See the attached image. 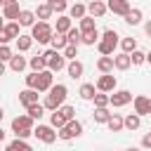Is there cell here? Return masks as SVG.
Instances as JSON below:
<instances>
[{
	"label": "cell",
	"mask_w": 151,
	"mask_h": 151,
	"mask_svg": "<svg viewBox=\"0 0 151 151\" xmlns=\"http://www.w3.org/2000/svg\"><path fill=\"white\" fill-rule=\"evenodd\" d=\"M14 54H12V50L7 47V45H0V61H9Z\"/></svg>",
	"instance_id": "43"
},
{
	"label": "cell",
	"mask_w": 151,
	"mask_h": 151,
	"mask_svg": "<svg viewBox=\"0 0 151 151\" xmlns=\"http://www.w3.org/2000/svg\"><path fill=\"white\" fill-rule=\"evenodd\" d=\"M45 59H47V68L50 71H61L66 66V57L59 54V50H47L45 52Z\"/></svg>",
	"instance_id": "4"
},
{
	"label": "cell",
	"mask_w": 151,
	"mask_h": 151,
	"mask_svg": "<svg viewBox=\"0 0 151 151\" xmlns=\"http://www.w3.org/2000/svg\"><path fill=\"white\" fill-rule=\"evenodd\" d=\"M2 139H5V132H2V127H0V142H2Z\"/></svg>",
	"instance_id": "51"
},
{
	"label": "cell",
	"mask_w": 151,
	"mask_h": 151,
	"mask_svg": "<svg viewBox=\"0 0 151 151\" xmlns=\"http://www.w3.org/2000/svg\"><path fill=\"white\" fill-rule=\"evenodd\" d=\"M97 68H99L101 73H109V71H113V57H101V59L97 61Z\"/></svg>",
	"instance_id": "22"
},
{
	"label": "cell",
	"mask_w": 151,
	"mask_h": 151,
	"mask_svg": "<svg viewBox=\"0 0 151 151\" xmlns=\"http://www.w3.org/2000/svg\"><path fill=\"white\" fill-rule=\"evenodd\" d=\"M130 101H132V92H127V90H118L111 94V106H125Z\"/></svg>",
	"instance_id": "10"
},
{
	"label": "cell",
	"mask_w": 151,
	"mask_h": 151,
	"mask_svg": "<svg viewBox=\"0 0 151 151\" xmlns=\"http://www.w3.org/2000/svg\"><path fill=\"white\" fill-rule=\"evenodd\" d=\"M109 118H111V113L106 111V106L94 111V123H109Z\"/></svg>",
	"instance_id": "36"
},
{
	"label": "cell",
	"mask_w": 151,
	"mask_h": 151,
	"mask_svg": "<svg viewBox=\"0 0 151 151\" xmlns=\"http://www.w3.org/2000/svg\"><path fill=\"white\" fill-rule=\"evenodd\" d=\"M66 85H61V83H57V85H52L50 87V94L45 97V109H50V111H57L59 106H64V99H66Z\"/></svg>",
	"instance_id": "1"
},
{
	"label": "cell",
	"mask_w": 151,
	"mask_h": 151,
	"mask_svg": "<svg viewBox=\"0 0 151 151\" xmlns=\"http://www.w3.org/2000/svg\"><path fill=\"white\" fill-rule=\"evenodd\" d=\"M130 59H132V64H142V61H146V54L139 52V50H134V52L130 54Z\"/></svg>",
	"instance_id": "45"
},
{
	"label": "cell",
	"mask_w": 151,
	"mask_h": 151,
	"mask_svg": "<svg viewBox=\"0 0 151 151\" xmlns=\"http://www.w3.org/2000/svg\"><path fill=\"white\" fill-rule=\"evenodd\" d=\"M19 24H21V26H33V24H35V12L21 9V14H19Z\"/></svg>",
	"instance_id": "18"
},
{
	"label": "cell",
	"mask_w": 151,
	"mask_h": 151,
	"mask_svg": "<svg viewBox=\"0 0 151 151\" xmlns=\"http://www.w3.org/2000/svg\"><path fill=\"white\" fill-rule=\"evenodd\" d=\"M97 40H99L97 28H92V31H85V33H83V42H85V45H94Z\"/></svg>",
	"instance_id": "32"
},
{
	"label": "cell",
	"mask_w": 151,
	"mask_h": 151,
	"mask_svg": "<svg viewBox=\"0 0 151 151\" xmlns=\"http://www.w3.org/2000/svg\"><path fill=\"white\" fill-rule=\"evenodd\" d=\"M144 28H146V33H149V35H151V21H149V24H146V26H144Z\"/></svg>",
	"instance_id": "50"
},
{
	"label": "cell",
	"mask_w": 151,
	"mask_h": 151,
	"mask_svg": "<svg viewBox=\"0 0 151 151\" xmlns=\"http://www.w3.org/2000/svg\"><path fill=\"white\" fill-rule=\"evenodd\" d=\"M127 151H137V149H134V146H132V149H127Z\"/></svg>",
	"instance_id": "56"
},
{
	"label": "cell",
	"mask_w": 151,
	"mask_h": 151,
	"mask_svg": "<svg viewBox=\"0 0 151 151\" xmlns=\"http://www.w3.org/2000/svg\"><path fill=\"white\" fill-rule=\"evenodd\" d=\"M9 66H12V71H17V73H19V71H24V68H26V59H24V57H19V54H14V57L9 59Z\"/></svg>",
	"instance_id": "26"
},
{
	"label": "cell",
	"mask_w": 151,
	"mask_h": 151,
	"mask_svg": "<svg viewBox=\"0 0 151 151\" xmlns=\"http://www.w3.org/2000/svg\"><path fill=\"white\" fill-rule=\"evenodd\" d=\"M7 151H12V149H9V146H7Z\"/></svg>",
	"instance_id": "58"
},
{
	"label": "cell",
	"mask_w": 151,
	"mask_h": 151,
	"mask_svg": "<svg viewBox=\"0 0 151 151\" xmlns=\"http://www.w3.org/2000/svg\"><path fill=\"white\" fill-rule=\"evenodd\" d=\"M21 14V7H19V0H9L2 5V17L5 19H19Z\"/></svg>",
	"instance_id": "8"
},
{
	"label": "cell",
	"mask_w": 151,
	"mask_h": 151,
	"mask_svg": "<svg viewBox=\"0 0 151 151\" xmlns=\"http://www.w3.org/2000/svg\"><path fill=\"white\" fill-rule=\"evenodd\" d=\"M142 146H146V149H151V130L144 134V139H142Z\"/></svg>",
	"instance_id": "48"
},
{
	"label": "cell",
	"mask_w": 151,
	"mask_h": 151,
	"mask_svg": "<svg viewBox=\"0 0 151 151\" xmlns=\"http://www.w3.org/2000/svg\"><path fill=\"white\" fill-rule=\"evenodd\" d=\"M19 26L21 24H7L5 28H2V33H0V45H7L9 40H14V38H19Z\"/></svg>",
	"instance_id": "7"
},
{
	"label": "cell",
	"mask_w": 151,
	"mask_h": 151,
	"mask_svg": "<svg viewBox=\"0 0 151 151\" xmlns=\"http://www.w3.org/2000/svg\"><path fill=\"white\" fill-rule=\"evenodd\" d=\"M146 61H149V64H151V52H149V54H146Z\"/></svg>",
	"instance_id": "52"
},
{
	"label": "cell",
	"mask_w": 151,
	"mask_h": 151,
	"mask_svg": "<svg viewBox=\"0 0 151 151\" xmlns=\"http://www.w3.org/2000/svg\"><path fill=\"white\" fill-rule=\"evenodd\" d=\"M87 9H90V14H92V17H104V14H106V9H109V7H106V5H104V2H101V0H92V2H90V7H87Z\"/></svg>",
	"instance_id": "17"
},
{
	"label": "cell",
	"mask_w": 151,
	"mask_h": 151,
	"mask_svg": "<svg viewBox=\"0 0 151 151\" xmlns=\"http://www.w3.org/2000/svg\"><path fill=\"white\" fill-rule=\"evenodd\" d=\"M5 73V61H0V76Z\"/></svg>",
	"instance_id": "49"
},
{
	"label": "cell",
	"mask_w": 151,
	"mask_h": 151,
	"mask_svg": "<svg viewBox=\"0 0 151 151\" xmlns=\"http://www.w3.org/2000/svg\"><path fill=\"white\" fill-rule=\"evenodd\" d=\"M2 28H5V24H2V19H0V33H2Z\"/></svg>",
	"instance_id": "53"
},
{
	"label": "cell",
	"mask_w": 151,
	"mask_h": 151,
	"mask_svg": "<svg viewBox=\"0 0 151 151\" xmlns=\"http://www.w3.org/2000/svg\"><path fill=\"white\" fill-rule=\"evenodd\" d=\"M101 40H104V42H109V45H113V47L118 45V35H116V31H111V28H109V31H104Z\"/></svg>",
	"instance_id": "37"
},
{
	"label": "cell",
	"mask_w": 151,
	"mask_h": 151,
	"mask_svg": "<svg viewBox=\"0 0 151 151\" xmlns=\"http://www.w3.org/2000/svg\"><path fill=\"white\" fill-rule=\"evenodd\" d=\"M68 31H71V19L68 17H59L57 19V33H64L66 35Z\"/></svg>",
	"instance_id": "25"
},
{
	"label": "cell",
	"mask_w": 151,
	"mask_h": 151,
	"mask_svg": "<svg viewBox=\"0 0 151 151\" xmlns=\"http://www.w3.org/2000/svg\"><path fill=\"white\" fill-rule=\"evenodd\" d=\"M149 113H151V99H149Z\"/></svg>",
	"instance_id": "54"
},
{
	"label": "cell",
	"mask_w": 151,
	"mask_h": 151,
	"mask_svg": "<svg viewBox=\"0 0 151 151\" xmlns=\"http://www.w3.org/2000/svg\"><path fill=\"white\" fill-rule=\"evenodd\" d=\"M52 73L54 71H38V92H47L52 87Z\"/></svg>",
	"instance_id": "11"
},
{
	"label": "cell",
	"mask_w": 151,
	"mask_h": 151,
	"mask_svg": "<svg viewBox=\"0 0 151 151\" xmlns=\"http://www.w3.org/2000/svg\"><path fill=\"white\" fill-rule=\"evenodd\" d=\"M31 45H33V35H19V38H17V47H19V52L31 50Z\"/></svg>",
	"instance_id": "21"
},
{
	"label": "cell",
	"mask_w": 151,
	"mask_h": 151,
	"mask_svg": "<svg viewBox=\"0 0 151 151\" xmlns=\"http://www.w3.org/2000/svg\"><path fill=\"white\" fill-rule=\"evenodd\" d=\"M50 123H52V127H59V130H61V127H64L68 120H66V118H64L59 111H54V113H52V118H50Z\"/></svg>",
	"instance_id": "34"
},
{
	"label": "cell",
	"mask_w": 151,
	"mask_h": 151,
	"mask_svg": "<svg viewBox=\"0 0 151 151\" xmlns=\"http://www.w3.org/2000/svg\"><path fill=\"white\" fill-rule=\"evenodd\" d=\"M66 71H68V76H71V78H80V76H83V64L73 59V61L66 66Z\"/></svg>",
	"instance_id": "23"
},
{
	"label": "cell",
	"mask_w": 151,
	"mask_h": 151,
	"mask_svg": "<svg viewBox=\"0 0 151 151\" xmlns=\"http://www.w3.org/2000/svg\"><path fill=\"white\" fill-rule=\"evenodd\" d=\"M130 64H132V59H130V54H127V52H123V54L113 57V66H116L118 71H125V68H130Z\"/></svg>",
	"instance_id": "14"
},
{
	"label": "cell",
	"mask_w": 151,
	"mask_h": 151,
	"mask_svg": "<svg viewBox=\"0 0 151 151\" xmlns=\"http://www.w3.org/2000/svg\"><path fill=\"white\" fill-rule=\"evenodd\" d=\"M120 45H123V50H125V52H127V54H130V52H134V50H137V40H134V38H125V40H123V42H120Z\"/></svg>",
	"instance_id": "40"
},
{
	"label": "cell",
	"mask_w": 151,
	"mask_h": 151,
	"mask_svg": "<svg viewBox=\"0 0 151 151\" xmlns=\"http://www.w3.org/2000/svg\"><path fill=\"white\" fill-rule=\"evenodd\" d=\"M139 125H142V118H139L137 113H130V116L125 118V127H127V130H137Z\"/></svg>",
	"instance_id": "31"
},
{
	"label": "cell",
	"mask_w": 151,
	"mask_h": 151,
	"mask_svg": "<svg viewBox=\"0 0 151 151\" xmlns=\"http://www.w3.org/2000/svg\"><path fill=\"white\" fill-rule=\"evenodd\" d=\"M26 85L33 87V90H38V71H33L31 76H26Z\"/></svg>",
	"instance_id": "46"
},
{
	"label": "cell",
	"mask_w": 151,
	"mask_h": 151,
	"mask_svg": "<svg viewBox=\"0 0 151 151\" xmlns=\"http://www.w3.org/2000/svg\"><path fill=\"white\" fill-rule=\"evenodd\" d=\"M94 85H90V83H85V85H80V97L83 99H94Z\"/></svg>",
	"instance_id": "33"
},
{
	"label": "cell",
	"mask_w": 151,
	"mask_h": 151,
	"mask_svg": "<svg viewBox=\"0 0 151 151\" xmlns=\"http://www.w3.org/2000/svg\"><path fill=\"white\" fill-rule=\"evenodd\" d=\"M125 21H127L130 26H137V24L142 21V9H130V12L125 14Z\"/></svg>",
	"instance_id": "24"
},
{
	"label": "cell",
	"mask_w": 151,
	"mask_h": 151,
	"mask_svg": "<svg viewBox=\"0 0 151 151\" xmlns=\"http://www.w3.org/2000/svg\"><path fill=\"white\" fill-rule=\"evenodd\" d=\"M50 42H52V50H64V47L68 45V40H66V35H64V33H54Z\"/></svg>",
	"instance_id": "19"
},
{
	"label": "cell",
	"mask_w": 151,
	"mask_h": 151,
	"mask_svg": "<svg viewBox=\"0 0 151 151\" xmlns=\"http://www.w3.org/2000/svg\"><path fill=\"white\" fill-rule=\"evenodd\" d=\"M76 47H78V45H66V47H64V57L76 59Z\"/></svg>",
	"instance_id": "47"
},
{
	"label": "cell",
	"mask_w": 151,
	"mask_h": 151,
	"mask_svg": "<svg viewBox=\"0 0 151 151\" xmlns=\"http://www.w3.org/2000/svg\"><path fill=\"white\" fill-rule=\"evenodd\" d=\"M42 111H45L42 104H31V106H28V116H31L33 120H40V118H42Z\"/></svg>",
	"instance_id": "30"
},
{
	"label": "cell",
	"mask_w": 151,
	"mask_h": 151,
	"mask_svg": "<svg viewBox=\"0 0 151 151\" xmlns=\"http://www.w3.org/2000/svg\"><path fill=\"white\" fill-rule=\"evenodd\" d=\"M5 2H9V0H0V5H5Z\"/></svg>",
	"instance_id": "55"
},
{
	"label": "cell",
	"mask_w": 151,
	"mask_h": 151,
	"mask_svg": "<svg viewBox=\"0 0 151 151\" xmlns=\"http://www.w3.org/2000/svg\"><path fill=\"white\" fill-rule=\"evenodd\" d=\"M92 28H94V19H92V17H83V19H80V33L92 31Z\"/></svg>",
	"instance_id": "39"
},
{
	"label": "cell",
	"mask_w": 151,
	"mask_h": 151,
	"mask_svg": "<svg viewBox=\"0 0 151 151\" xmlns=\"http://www.w3.org/2000/svg\"><path fill=\"white\" fill-rule=\"evenodd\" d=\"M57 111H59L66 120H73V113H76V109H73V106H59Z\"/></svg>",
	"instance_id": "42"
},
{
	"label": "cell",
	"mask_w": 151,
	"mask_h": 151,
	"mask_svg": "<svg viewBox=\"0 0 151 151\" xmlns=\"http://www.w3.org/2000/svg\"><path fill=\"white\" fill-rule=\"evenodd\" d=\"M71 17H73V19H83V17H85V5L76 2V5L71 7Z\"/></svg>",
	"instance_id": "38"
},
{
	"label": "cell",
	"mask_w": 151,
	"mask_h": 151,
	"mask_svg": "<svg viewBox=\"0 0 151 151\" xmlns=\"http://www.w3.org/2000/svg\"><path fill=\"white\" fill-rule=\"evenodd\" d=\"M134 113L137 116H146L149 113V99L146 97H134ZM151 116V113H149Z\"/></svg>",
	"instance_id": "15"
},
{
	"label": "cell",
	"mask_w": 151,
	"mask_h": 151,
	"mask_svg": "<svg viewBox=\"0 0 151 151\" xmlns=\"http://www.w3.org/2000/svg\"><path fill=\"white\" fill-rule=\"evenodd\" d=\"M54 9L50 7V5H38V9H35V17L40 19V21H45V19H50V14H52Z\"/></svg>",
	"instance_id": "27"
},
{
	"label": "cell",
	"mask_w": 151,
	"mask_h": 151,
	"mask_svg": "<svg viewBox=\"0 0 151 151\" xmlns=\"http://www.w3.org/2000/svg\"><path fill=\"white\" fill-rule=\"evenodd\" d=\"M106 125H109V130H111V132H120V130L125 127V118H120L118 113H111V118H109V123H106Z\"/></svg>",
	"instance_id": "16"
},
{
	"label": "cell",
	"mask_w": 151,
	"mask_h": 151,
	"mask_svg": "<svg viewBox=\"0 0 151 151\" xmlns=\"http://www.w3.org/2000/svg\"><path fill=\"white\" fill-rule=\"evenodd\" d=\"M33 40H38V42H50L52 40V26L47 24V21H38V24H33Z\"/></svg>",
	"instance_id": "3"
},
{
	"label": "cell",
	"mask_w": 151,
	"mask_h": 151,
	"mask_svg": "<svg viewBox=\"0 0 151 151\" xmlns=\"http://www.w3.org/2000/svg\"><path fill=\"white\" fill-rule=\"evenodd\" d=\"M97 47H99V52H101L104 57H111V54H113V50H116L113 45H109V42H104V40H99V45H97Z\"/></svg>",
	"instance_id": "41"
},
{
	"label": "cell",
	"mask_w": 151,
	"mask_h": 151,
	"mask_svg": "<svg viewBox=\"0 0 151 151\" xmlns=\"http://www.w3.org/2000/svg\"><path fill=\"white\" fill-rule=\"evenodd\" d=\"M66 40H68V45H78V42H83V33L78 28H71L66 33Z\"/></svg>",
	"instance_id": "28"
},
{
	"label": "cell",
	"mask_w": 151,
	"mask_h": 151,
	"mask_svg": "<svg viewBox=\"0 0 151 151\" xmlns=\"http://www.w3.org/2000/svg\"><path fill=\"white\" fill-rule=\"evenodd\" d=\"M47 5L52 9H57V12H64L66 9V0H47Z\"/></svg>",
	"instance_id": "44"
},
{
	"label": "cell",
	"mask_w": 151,
	"mask_h": 151,
	"mask_svg": "<svg viewBox=\"0 0 151 151\" xmlns=\"http://www.w3.org/2000/svg\"><path fill=\"white\" fill-rule=\"evenodd\" d=\"M33 134H35L40 142H45V144H52V142L59 137V134H57V132H54L50 125H38V127L33 130Z\"/></svg>",
	"instance_id": "6"
},
{
	"label": "cell",
	"mask_w": 151,
	"mask_h": 151,
	"mask_svg": "<svg viewBox=\"0 0 151 151\" xmlns=\"http://www.w3.org/2000/svg\"><path fill=\"white\" fill-rule=\"evenodd\" d=\"M33 118L31 116H17L14 120H12V130H14V134L17 137H21V139H26V137H31L33 134Z\"/></svg>",
	"instance_id": "2"
},
{
	"label": "cell",
	"mask_w": 151,
	"mask_h": 151,
	"mask_svg": "<svg viewBox=\"0 0 151 151\" xmlns=\"http://www.w3.org/2000/svg\"><path fill=\"white\" fill-rule=\"evenodd\" d=\"M9 149H12V151H33V149H31V146H28V144L21 139V137H17V139L9 144Z\"/></svg>",
	"instance_id": "35"
},
{
	"label": "cell",
	"mask_w": 151,
	"mask_h": 151,
	"mask_svg": "<svg viewBox=\"0 0 151 151\" xmlns=\"http://www.w3.org/2000/svg\"><path fill=\"white\" fill-rule=\"evenodd\" d=\"M0 120H2V109H0Z\"/></svg>",
	"instance_id": "57"
},
{
	"label": "cell",
	"mask_w": 151,
	"mask_h": 151,
	"mask_svg": "<svg viewBox=\"0 0 151 151\" xmlns=\"http://www.w3.org/2000/svg\"><path fill=\"white\" fill-rule=\"evenodd\" d=\"M57 134H59V139H73V137L83 134V125H80V123L73 118V120H68V123H66V125H64V127H61Z\"/></svg>",
	"instance_id": "5"
},
{
	"label": "cell",
	"mask_w": 151,
	"mask_h": 151,
	"mask_svg": "<svg viewBox=\"0 0 151 151\" xmlns=\"http://www.w3.org/2000/svg\"><path fill=\"white\" fill-rule=\"evenodd\" d=\"M31 68L33 71H45V66H47V59H45V54H38V57H31Z\"/></svg>",
	"instance_id": "20"
},
{
	"label": "cell",
	"mask_w": 151,
	"mask_h": 151,
	"mask_svg": "<svg viewBox=\"0 0 151 151\" xmlns=\"http://www.w3.org/2000/svg\"><path fill=\"white\" fill-rule=\"evenodd\" d=\"M109 104H111V97H109L106 92L94 94V106H97V109H104V106H109Z\"/></svg>",
	"instance_id": "29"
},
{
	"label": "cell",
	"mask_w": 151,
	"mask_h": 151,
	"mask_svg": "<svg viewBox=\"0 0 151 151\" xmlns=\"http://www.w3.org/2000/svg\"><path fill=\"white\" fill-rule=\"evenodd\" d=\"M106 7H109L113 14H123V17L130 12V2H127V0H109Z\"/></svg>",
	"instance_id": "13"
},
{
	"label": "cell",
	"mask_w": 151,
	"mask_h": 151,
	"mask_svg": "<svg viewBox=\"0 0 151 151\" xmlns=\"http://www.w3.org/2000/svg\"><path fill=\"white\" fill-rule=\"evenodd\" d=\"M19 101L28 109L31 104H38V90H33V87H28V90H24V92H19Z\"/></svg>",
	"instance_id": "12"
},
{
	"label": "cell",
	"mask_w": 151,
	"mask_h": 151,
	"mask_svg": "<svg viewBox=\"0 0 151 151\" xmlns=\"http://www.w3.org/2000/svg\"><path fill=\"white\" fill-rule=\"evenodd\" d=\"M97 90H99V92H113V90H116V76L104 73V76L97 80Z\"/></svg>",
	"instance_id": "9"
}]
</instances>
